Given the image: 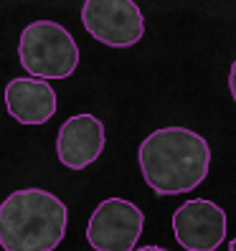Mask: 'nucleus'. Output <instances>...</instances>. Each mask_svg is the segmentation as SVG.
<instances>
[{"label":"nucleus","mask_w":236,"mask_h":251,"mask_svg":"<svg viewBox=\"0 0 236 251\" xmlns=\"http://www.w3.org/2000/svg\"><path fill=\"white\" fill-rule=\"evenodd\" d=\"M137 162L145 183L157 196H181L209 178L211 147L198 132L173 125L142 140Z\"/></svg>","instance_id":"nucleus-1"},{"label":"nucleus","mask_w":236,"mask_h":251,"mask_svg":"<svg viewBox=\"0 0 236 251\" xmlns=\"http://www.w3.org/2000/svg\"><path fill=\"white\" fill-rule=\"evenodd\" d=\"M66 203L43 188H23L0 203L3 251H53L66 236Z\"/></svg>","instance_id":"nucleus-2"},{"label":"nucleus","mask_w":236,"mask_h":251,"mask_svg":"<svg viewBox=\"0 0 236 251\" xmlns=\"http://www.w3.org/2000/svg\"><path fill=\"white\" fill-rule=\"evenodd\" d=\"M229 92H231V99L236 101V58L231 64V71H229Z\"/></svg>","instance_id":"nucleus-9"},{"label":"nucleus","mask_w":236,"mask_h":251,"mask_svg":"<svg viewBox=\"0 0 236 251\" xmlns=\"http://www.w3.org/2000/svg\"><path fill=\"white\" fill-rule=\"evenodd\" d=\"M81 25L109 49H130L145 36V16L135 0H84Z\"/></svg>","instance_id":"nucleus-4"},{"label":"nucleus","mask_w":236,"mask_h":251,"mask_svg":"<svg viewBox=\"0 0 236 251\" xmlns=\"http://www.w3.org/2000/svg\"><path fill=\"white\" fill-rule=\"evenodd\" d=\"M135 251H170V249H163V246H142V249H135Z\"/></svg>","instance_id":"nucleus-10"},{"label":"nucleus","mask_w":236,"mask_h":251,"mask_svg":"<svg viewBox=\"0 0 236 251\" xmlns=\"http://www.w3.org/2000/svg\"><path fill=\"white\" fill-rule=\"evenodd\" d=\"M229 251H236V239H234V241H229Z\"/></svg>","instance_id":"nucleus-11"},{"label":"nucleus","mask_w":236,"mask_h":251,"mask_svg":"<svg viewBox=\"0 0 236 251\" xmlns=\"http://www.w3.org/2000/svg\"><path fill=\"white\" fill-rule=\"evenodd\" d=\"M105 125L94 114H74L56 135L58 162L69 170H84L99 160L105 150Z\"/></svg>","instance_id":"nucleus-7"},{"label":"nucleus","mask_w":236,"mask_h":251,"mask_svg":"<svg viewBox=\"0 0 236 251\" xmlns=\"http://www.w3.org/2000/svg\"><path fill=\"white\" fill-rule=\"evenodd\" d=\"M145 226V216L125 198L102 201L86 224V241L97 251H135Z\"/></svg>","instance_id":"nucleus-5"},{"label":"nucleus","mask_w":236,"mask_h":251,"mask_svg":"<svg viewBox=\"0 0 236 251\" xmlns=\"http://www.w3.org/2000/svg\"><path fill=\"white\" fill-rule=\"evenodd\" d=\"M21 66L36 79H69L79 66V46L56 21H33L21 31Z\"/></svg>","instance_id":"nucleus-3"},{"label":"nucleus","mask_w":236,"mask_h":251,"mask_svg":"<svg viewBox=\"0 0 236 251\" xmlns=\"http://www.w3.org/2000/svg\"><path fill=\"white\" fill-rule=\"evenodd\" d=\"M173 233L185 251H216L226 239V211L213 201L193 198L173 213Z\"/></svg>","instance_id":"nucleus-6"},{"label":"nucleus","mask_w":236,"mask_h":251,"mask_svg":"<svg viewBox=\"0 0 236 251\" xmlns=\"http://www.w3.org/2000/svg\"><path fill=\"white\" fill-rule=\"evenodd\" d=\"M5 107L21 125H46L56 114V92L46 79L18 76L5 86Z\"/></svg>","instance_id":"nucleus-8"}]
</instances>
